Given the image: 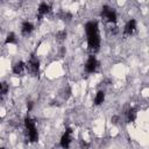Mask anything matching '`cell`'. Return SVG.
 I'll use <instances>...</instances> for the list:
<instances>
[{
  "label": "cell",
  "instance_id": "3",
  "mask_svg": "<svg viewBox=\"0 0 149 149\" xmlns=\"http://www.w3.org/2000/svg\"><path fill=\"white\" fill-rule=\"evenodd\" d=\"M100 16L101 19L107 23V24H116V12L113 7L108 6V5H104L101 7V12H100Z\"/></svg>",
  "mask_w": 149,
  "mask_h": 149
},
{
  "label": "cell",
  "instance_id": "10",
  "mask_svg": "<svg viewBox=\"0 0 149 149\" xmlns=\"http://www.w3.org/2000/svg\"><path fill=\"white\" fill-rule=\"evenodd\" d=\"M27 70V63H24L23 61H19L16 63H14L13 68H12V71L14 74H17V76H21L26 72Z\"/></svg>",
  "mask_w": 149,
  "mask_h": 149
},
{
  "label": "cell",
  "instance_id": "20",
  "mask_svg": "<svg viewBox=\"0 0 149 149\" xmlns=\"http://www.w3.org/2000/svg\"><path fill=\"white\" fill-rule=\"evenodd\" d=\"M1 149H5V148H1Z\"/></svg>",
  "mask_w": 149,
  "mask_h": 149
},
{
  "label": "cell",
  "instance_id": "6",
  "mask_svg": "<svg viewBox=\"0 0 149 149\" xmlns=\"http://www.w3.org/2000/svg\"><path fill=\"white\" fill-rule=\"evenodd\" d=\"M72 142V129L71 128H66L65 132L63 133L61 140H59V146L63 149H69Z\"/></svg>",
  "mask_w": 149,
  "mask_h": 149
},
{
  "label": "cell",
  "instance_id": "12",
  "mask_svg": "<svg viewBox=\"0 0 149 149\" xmlns=\"http://www.w3.org/2000/svg\"><path fill=\"white\" fill-rule=\"evenodd\" d=\"M104 101H105V92H104L102 90H99V91L95 93V95H94L93 102H94L95 106H100Z\"/></svg>",
  "mask_w": 149,
  "mask_h": 149
},
{
  "label": "cell",
  "instance_id": "19",
  "mask_svg": "<svg viewBox=\"0 0 149 149\" xmlns=\"http://www.w3.org/2000/svg\"><path fill=\"white\" fill-rule=\"evenodd\" d=\"M111 120H112V122H113V123H118V121H119V116H118V115H114Z\"/></svg>",
  "mask_w": 149,
  "mask_h": 149
},
{
  "label": "cell",
  "instance_id": "14",
  "mask_svg": "<svg viewBox=\"0 0 149 149\" xmlns=\"http://www.w3.org/2000/svg\"><path fill=\"white\" fill-rule=\"evenodd\" d=\"M55 37H56L57 41H64L66 38V30H59V31H57L56 35H55Z\"/></svg>",
  "mask_w": 149,
  "mask_h": 149
},
{
  "label": "cell",
  "instance_id": "9",
  "mask_svg": "<svg viewBox=\"0 0 149 149\" xmlns=\"http://www.w3.org/2000/svg\"><path fill=\"white\" fill-rule=\"evenodd\" d=\"M123 115H125L126 122L130 123V122H134V121L136 120V118H137V111H136V108H134V107H127V108L125 109Z\"/></svg>",
  "mask_w": 149,
  "mask_h": 149
},
{
  "label": "cell",
  "instance_id": "2",
  "mask_svg": "<svg viewBox=\"0 0 149 149\" xmlns=\"http://www.w3.org/2000/svg\"><path fill=\"white\" fill-rule=\"evenodd\" d=\"M24 127H26L29 141L30 142H37L38 141V130L36 127V122L29 115H27L24 118Z\"/></svg>",
  "mask_w": 149,
  "mask_h": 149
},
{
  "label": "cell",
  "instance_id": "8",
  "mask_svg": "<svg viewBox=\"0 0 149 149\" xmlns=\"http://www.w3.org/2000/svg\"><path fill=\"white\" fill-rule=\"evenodd\" d=\"M51 10H52V7H51L50 3H48V2H41L38 5V8H37V19L41 20L43 16L50 14Z\"/></svg>",
  "mask_w": 149,
  "mask_h": 149
},
{
  "label": "cell",
  "instance_id": "5",
  "mask_svg": "<svg viewBox=\"0 0 149 149\" xmlns=\"http://www.w3.org/2000/svg\"><path fill=\"white\" fill-rule=\"evenodd\" d=\"M99 68V61L94 55H90L86 63H85V71L86 73H94Z\"/></svg>",
  "mask_w": 149,
  "mask_h": 149
},
{
  "label": "cell",
  "instance_id": "13",
  "mask_svg": "<svg viewBox=\"0 0 149 149\" xmlns=\"http://www.w3.org/2000/svg\"><path fill=\"white\" fill-rule=\"evenodd\" d=\"M16 43H17V37H16L15 33H13V31L8 33L5 38V44H16Z\"/></svg>",
  "mask_w": 149,
  "mask_h": 149
},
{
  "label": "cell",
  "instance_id": "16",
  "mask_svg": "<svg viewBox=\"0 0 149 149\" xmlns=\"http://www.w3.org/2000/svg\"><path fill=\"white\" fill-rule=\"evenodd\" d=\"M79 147L81 149H88L90 148V143L86 142V141H84V140H79Z\"/></svg>",
  "mask_w": 149,
  "mask_h": 149
},
{
  "label": "cell",
  "instance_id": "4",
  "mask_svg": "<svg viewBox=\"0 0 149 149\" xmlns=\"http://www.w3.org/2000/svg\"><path fill=\"white\" fill-rule=\"evenodd\" d=\"M27 71L29 72L30 76L36 77L40 73V61L36 56H30L29 61L27 62Z\"/></svg>",
  "mask_w": 149,
  "mask_h": 149
},
{
  "label": "cell",
  "instance_id": "7",
  "mask_svg": "<svg viewBox=\"0 0 149 149\" xmlns=\"http://www.w3.org/2000/svg\"><path fill=\"white\" fill-rule=\"evenodd\" d=\"M137 28V22L135 19H130L126 22L125 27H123V36H132Z\"/></svg>",
  "mask_w": 149,
  "mask_h": 149
},
{
  "label": "cell",
  "instance_id": "18",
  "mask_svg": "<svg viewBox=\"0 0 149 149\" xmlns=\"http://www.w3.org/2000/svg\"><path fill=\"white\" fill-rule=\"evenodd\" d=\"M33 105H34V102H33V101H28V104H27V109H28V112H30V111H31Z\"/></svg>",
  "mask_w": 149,
  "mask_h": 149
},
{
  "label": "cell",
  "instance_id": "17",
  "mask_svg": "<svg viewBox=\"0 0 149 149\" xmlns=\"http://www.w3.org/2000/svg\"><path fill=\"white\" fill-rule=\"evenodd\" d=\"M71 17H72V15H71L70 13H63V14H62V19H63L64 21H70Z\"/></svg>",
  "mask_w": 149,
  "mask_h": 149
},
{
  "label": "cell",
  "instance_id": "15",
  "mask_svg": "<svg viewBox=\"0 0 149 149\" xmlns=\"http://www.w3.org/2000/svg\"><path fill=\"white\" fill-rule=\"evenodd\" d=\"M9 92V86L6 81H2L1 83V98H3L7 93Z\"/></svg>",
  "mask_w": 149,
  "mask_h": 149
},
{
  "label": "cell",
  "instance_id": "1",
  "mask_svg": "<svg viewBox=\"0 0 149 149\" xmlns=\"http://www.w3.org/2000/svg\"><path fill=\"white\" fill-rule=\"evenodd\" d=\"M85 33H86L88 50L91 51V55H94L100 50V45H101V37H100L98 21L95 20L87 21L85 23Z\"/></svg>",
  "mask_w": 149,
  "mask_h": 149
},
{
  "label": "cell",
  "instance_id": "11",
  "mask_svg": "<svg viewBox=\"0 0 149 149\" xmlns=\"http://www.w3.org/2000/svg\"><path fill=\"white\" fill-rule=\"evenodd\" d=\"M34 28H35V27H34L33 22L26 20V21H23L22 24H21V34H22L23 36H28V35H30V34L34 31Z\"/></svg>",
  "mask_w": 149,
  "mask_h": 149
}]
</instances>
